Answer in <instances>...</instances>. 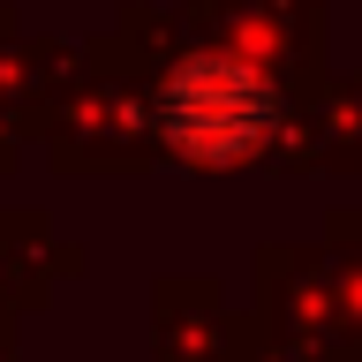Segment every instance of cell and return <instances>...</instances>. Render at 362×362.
<instances>
[{"mask_svg": "<svg viewBox=\"0 0 362 362\" xmlns=\"http://www.w3.org/2000/svg\"><path fill=\"white\" fill-rule=\"evenodd\" d=\"M158 136L181 166H204V174L257 166L279 144V90L264 68L234 53H189L158 83Z\"/></svg>", "mask_w": 362, "mask_h": 362, "instance_id": "cell-1", "label": "cell"}]
</instances>
